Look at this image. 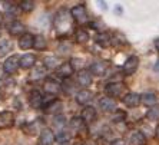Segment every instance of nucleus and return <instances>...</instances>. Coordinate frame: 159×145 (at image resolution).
<instances>
[{
  "label": "nucleus",
  "mask_w": 159,
  "mask_h": 145,
  "mask_svg": "<svg viewBox=\"0 0 159 145\" xmlns=\"http://www.w3.org/2000/svg\"><path fill=\"white\" fill-rule=\"evenodd\" d=\"M70 13L66 10V9H60L56 15V19H55V26H56V30L59 32L60 35H65L69 32L70 29Z\"/></svg>",
  "instance_id": "obj_1"
},
{
  "label": "nucleus",
  "mask_w": 159,
  "mask_h": 145,
  "mask_svg": "<svg viewBox=\"0 0 159 145\" xmlns=\"http://www.w3.org/2000/svg\"><path fill=\"white\" fill-rule=\"evenodd\" d=\"M19 66H20V56L13 55V56H9L7 59L4 60L3 71L6 72V73L11 75V73H15V72L17 71Z\"/></svg>",
  "instance_id": "obj_2"
},
{
  "label": "nucleus",
  "mask_w": 159,
  "mask_h": 145,
  "mask_svg": "<svg viewBox=\"0 0 159 145\" xmlns=\"http://www.w3.org/2000/svg\"><path fill=\"white\" fill-rule=\"evenodd\" d=\"M72 17L76 20L78 23H85L88 20V13H86V9L82 6V4H78V6H73L70 10Z\"/></svg>",
  "instance_id": "obj_3"
},
{
  "label": "nucleus",
  "mask_w": 159,
  "mask_h": 145,
  "mask_svg": "<svg viewBox=\"0 0 159 145\" xmlns=\"http://www.w3.org/2000/svg\"><path fill=\"white\" fill-rule=\"evenodd\" d=\"M15 124V115L9 111L0 112V129H7L11 128Z\"/></svg>",
  "instance_id": "obj_4"
},
{
  "label": "nucleus",
  "mask_w": 159,
  "mask_h": 145,
  "mask_svg": "<svg viewBox=\"0 0 159 145\" xmlns=\"http://www.w3.org/2000/svg\"><path fill=\"white\" fill-rule=\"evenodd\" d=\"M138 66H139V59H138V56L132 55L125 60V63H123V71H125V73L132 75V73H135Z\"/></svg>",
  "instance_id": "obj_5"
},
{
  "label": "nucleus",
  "mask_w": 159,
  "mask_h": 145,
  "mask_svg": "<svg viewBox=\"0 0 159 145\" xmlns=\"http://www.w3.org/2000/svg\"><path fill=\"white\" fill-rule=\"evenodd\" d=\"M123 104L128 106V108H136L141 104V95L136 92H129L126 93L125 98H123Z\"/></svg>",
  "instance_id": "obj_6"
},
{
  "label": "nucleus",
  "mask_w": 159,
  "mask_h": 145,
  "mask_svg": "<svg viewBox=\"0 0 159 145\" xmlns=\"http://www.w3.org/2000/svg\"><path fill=\"white\" fill-rule=\"evenodd\" d=\"M123 92V85L120 82H111L106 85V93L111 98H118L120 93Z\"/></svg>",
  "instance_id": "obj_7"
},
{
  "label": "nucleus",
  "mask_w": 159,
  "mask_h": 145,
  "mask_svg": "<svg viewBox=\"0 0 159 145\" xmlns=\"http://www.w3.org/2000/svg\"><path fill=\"white\" fill-rule=\"evenodd\" d=\"M107 71V63L106 62H102V60H98V62H93L92 65H90V73L96 75V76H102V75H105Z\"/></svg>",
  "instance_id": "obj_8"
},
{
  "label": "nucleus",
  "mask_w": 159,
  "mask_h": 145,
  "mask_svg": "<svg viewBox=\"0 0 159 145\" xmlns=\"http://www.w3.org/2000/svg\"><path fill=\"white\" fill-rule=\"evenodd\" d=\"M99 106L106 112H112L116 109V102H115V99L111 96H103L99 99Z\"/></svg>",
  "instance_id": "obj_9"
},
{
  "label": "nucleus",
  "mask_w": 159,
  "mask_h": 145,
  "mask_svg": "<svg viewBox=\"0 0 159 145\" xmlns=\"http://www.w3.org/2000/svg\"><path fill=\"white\" fill-rule=\"evenodd\" d=\"M33 42H34V36L30 33H25L23 36L19 37V48L26 50V49H32L33 48Z\"/></svg>",
  "instance_id": "obj_10"
},
{
  "label": "nucleus",
  "mask_w": 159,
  "mask_h": 145,
  "mask_svg": "<svg viewBox=\"0 0 159 145\" xmlns=\"http://www.w3.org/2000/svg\"><path fill=\"white\" fill-rule=\"evenodd\" d=\"M43 89H44V92H46V93L56 95V93L62 89V86H60L56 81H53V79H46V81H44V83H43Z\"/></svg>",
  "instance_id": "obj_11"
},
{
  "label": "nucleus",
  "mask_w": 159,
  "mask_h": 145,
  "mask_svg": "<svg viewBox=\"0 0 159 145\" xmlns=\"http://www.w3.org/2000/svg\"><path fill=\"white\" fill-rule=\"evenodd\" d=\"M29 104L32 108H40L42 104H43V96H42V93L39 92L37 89L32 91L29 95Z\"/></svg>",
  "instance_id": "obj_12"
},
{
  "label": "nucleus",
  "mask_w": 159,
  "mask_h": 145,
  "mask_svg": "<svg viewBox=\"0 0 159 145\" xmlns=\"http://www.w3.org/2000/svg\"><path fill=\"white\" fill-rule=\"evenodd\" d=\"M55 141H56V137L52 132V129L44 128L40 132V145H52Z\"/></svg>",
  "instance_id": "obj_13"
},
{
  "label": "nucleus",
  "mask_w": 159,
  "mask_h": 145,
  "mask_svg": "<svg viewBox=\"0 0 159 145\" xmlns=\"http://www.w3.org/2000/svg\"><path fill=\"white\" fill-rule=\"evenodd\" d=\"M98 114H96V109L93 108V106H85L83 111H82V115L80 118L85 121V122H93L95 119H96Z\"/></svg>",
  "instance_id": "obj_14"
},
{
  "label": "nucleus",
  "mask_w": 159,
  "mask_h": 145,
  "mask_svg": "<svg viewBox=\"0 0 159 145\" xmlns=\"http://www.w3.org/2000/svg\"><path fill=\"white\" fill-rule=\"evenodd\" d=\"M9 33L13 35V36H23L25 35V25L17 22V20L11 22L9 25Z\"/></svg>",
  "instance_id": "obj_15"
},
{
  "label": "nucleus",
  "mask_w": 159,
  "mask_h": 145,
  "mask_svg": "<svg viewBox=\"0 0 159 145\" xmlns=\"http://www.w3.org/2000/svg\"><path fill=\"white\" fill-rule=\"evenodd\" d=\"M56 73L59 75L60 78H69L73 73V68H72V65L69 62H65V63L56 68Z\"/></svg>",
  "instance_id": "obj_16"
},
{
  "label": "nucleus",
  "mask_w": 159,
  "mask_h": 145,
  "mask_svg": "<svg viewBox=\"0 0 159 145\" xmlns=\"http://www.w3.org/2000/svg\"><path fill=\"white\" fill-rule=\"evenodd\" d=\"M78 82L80 86H85V88H88L90 83H92V73L88 71H79L78 73Z\"/></svg>",
  "instance_id": "obj_17"
},
{
  "label": "nucleus",
  "mask_w": 159,
  "mask_h": 145,
  "mask_svg": "<svg viewBox=\"0 0 159 145\" xmlns=\"http://www.w3.org/2000/svg\"><path fill=\"white\" fill-rule=\"evenodd\" d=\"M92 99V92L88 89H80L76 92V102L79 105H86L89 101Z\"/></svg>",
  "instance_id": "obj_18"
},
{
  "label": "nucleus",
  "mask_w": 159,
  "mask_h": 145,
  "mask_svg": "<svg viewBox=\"0 0 159 145\" xmlns=\"http://www.w3.org/2000/svg\"><path fill=\"white\" fill-rule=\"evenodd\" d=\"M36 63V56L33 53H25L23 56H20V66L25 69H29Z\"/></svg>",
  "instance_id": "obj_19"
},
{
  "label": "nucleus",
  "mask_w": 159,
  "mask_h": 145,
  "mask_svg": "<svg viewBox=\"0 0 159 145\" xmlns=\"http://www.w3.org/2000/svg\"><path fill=\"white\" fill-rule=\"evenodd\" d=\"M141 102L146 106H155L156 104V95L153 92H145L143 95H141Z\"/></svg>",
  "instance_id": "obj_20"
},
{
  "label": "nucleus",
  "mask_w": 159,
  "mask_h": 145,
  "mask_svg": "<svg viewBox=\"0 0 159 145\" xmlns=\"http://www.w3.org/2000/svg\"><path fill=\"white\" fill-rule=\"evenodd\" d=\"M146 144V138L142 132H133L129 138V145H145Z\"/></svg>",
  "instance_id": "obj_21"
},
{
  "label": "nucleus",
  "mask_w": 159,
  "mask_h": 145,
  "mask_svg": "<svg viewBox=\"0 0 159 145\" xmlns=\"http://www.w3.org/2000/svg\"><path fill=\"white\" fill-rule=\"evenodd\" d=\"M70 127L73 128V131H76V132H83L86 128V122L80 116H75L70 121Z\"/></svg>",
  "instance_id": "obj_22"
},
{
  "label": "nucleus",
  "mask_w": 159,
  "mask_h": 145,
  "mask_svg": "<svg viewBox=\"0 0 159 145\" xmlns=\"http://www.w3.org/2000/svg\"><path fill=\"white\" fill-rule=\"evenodd\" d=\"M48 48V42L42 35H36L34 36V42H33V49L36 50H44Z\"/></svg>",
  "instance_id": "obj_23"
},
{
  "label": "nucleus",
  "mask_w": 159,
  "mask_h": 145,
  "mask_svg": "<svg viewBox=\"0 0 159 145\" xmlns=\"http://www.w3.org/2000/svg\"><path fill=\"white\" fill-rule=\"evenodd\" d=\"M60 109H62V102H60V101H52V102L48 105L46 111H48L49 114H59Z\"/></svg>",
  "instance_id": "obj_24"
},
{
  "label": "nucleus",
  "mask_w": 159,
  "mask_h": 145,
  "mask_svg": "<svg viewBox=\"0 0 159 145\" xmlns=\"http://www.w3.org/2000/svg\"><path fill=\"white\" fill-rule=\"evenodd\" d=\"M75 36H76V42H78V43H86V42L89 40V33L86 32L85 29L76 30Z\"/></svg>",
  "instance_id": "obj_25"
},
{
  "label": "nucleus",
  "mask_w": 159,
  "mask_h": 145,
  "mask_svg": "<svg viewBox=\"0 0 159 145\" xmlns=\"http://www.w3.org/2000/svg\"><path fill=\"white\" fill-rule=\"evenodd\" d=\"M96 42L99 43L100 46H109L111 45V36L107 33H100V35H98L96 36Z\"/></svg>",
  "instance_id": "obj_26"
},
{
  "label": "nucleus",
  "mask_w": 159,
  "mask_h": 145,
  "mask_svg": "<svg viewBox=\"0 0 159 145\" xmlns=\"http://www.w3.org/2000/svg\"><path fill=\"white\" fill-rule=\"evenodd\" d=\"M11 49V45L10 42L6 40V39H2L0 40V56H6Z\"/></svg>",
  "instance_id": "obj_27"
},
{
  "label": "nucleus",
  "mask_w": 159,
  "mask_h": 145,
  "mask_svg": "<svg viewBox=\"0 0 159 145\" xmlns=\"http://www.w3.org/2000/svg\"><path fill=\"white\" fill-rule=\"evenodd\" d=\"M70 139H72V137H70V134H69V132H60V134H57V137H56V141L59 142L60 145L69 144V142H70Z\"/></svg>",
  "instance_id": "obj_28"
},
{
  "label": "nucleus",
  "mask_w": 159,
  "mask_h": 145,
  "mask_svg": "<svg viewBox=\"0 0 159 145\" xmlns=\"http://www.w3.org/2000/svg\"><path fill=\"white\" fill-rule=\"evenodd\" d=\"M37 124L36 122H30V124H26V125H23V131L29 135H34L37 132Z\"/></svg>",
  "instance_id": "obj_29"
},
{
  "label": "nucleus",
  "mask_w": 159,
  "mask_h": 145,
  "mask_svg": "<svg viewBox=\"0 0 159 145\" xmlns=\"http://www.w3.org/2000/svg\"><path fill=\"white\" fill-rule=\"evenodd\" d=\"M20 9H22L25 13H29V12H32L34 9V2H32V0H25V2L20 3Z\"/></svg>",
  "instance_id": "obj_30"
},
{
  "label": "nucleus",
  "mask_w": 159,
  "mask_h": 145,
  "mask_svg": "<svg viewBox=\"0 0 159 145\" xmlns=\"http://www.w3.org/2000/svg\"><path fill=\"white\" fill-rule=\"evenodd\" d=\"M146 116H148V119H151V121H158L159 119V106H152L148 111Z\"/></svg>",
  "instance_id": "obj_31"
},
{
  "label": "nucleus",
  "mask_w": 159,
  "mask_h": 145,
  "mask_svg": "<svg viewBox=\"0 0 159 145\" xmlns=\"http://www.w3.org/2000/svg\"><path fill=\"white\" fill-rule=\"evenodd\" d=\"M43 76H44V68H42V66L36 68V69L32 71V73H30V79H32V81L40 79V78H43Z\"/></svg>",
  "instance_id": "obj_32"
},
{
  "label": "nucleus",
  "mask_w": 159,
  "mask_h": 145,
  "mask_svg": "<svg viewBox=\"0 0 159 145\" xmlns=\"http://www.w3.org/2000/svg\"><path fill=\"white\" fill-rule=\"evenodd\" d=\"M62 91H63L65 93H70L72 91H75V85H73V83H69V81L63 82V85H62Z\"/></svg>",
  "instance_id": "obj_33"
},
{
  "label": "nucleus",
  "mask_w": 159,
  "mask_h": 145,
  "mask_svg": "<svg viewBox=\"0 0 159 145\" xmlns=\"http://www.w3.org/2000/svg\"><path fill=\"white\" fill-rule=\"evenodd\" d=\"M125 116H126L125 112L116 109V114H115V116H113V121H115V122H120V121H123V119H125Z\"/></svg>",
  "instance_id": "obj_34"
},
{
  "label": "nucleus",
  "mask_w": 159,
  "mask_h": 145,
  "mask_svg": "<svg viewBox=\"0 0 159 145\" xmlns=\"http://www.w3.org/2000/svg\"><path fill=\"white\" fill-rule=\"evenodd\" d=\"M53 124H55L56 127H63V124H65V116L56 115L55 119H53Z\"/></svg>",
  "instance_id": "obj_35"
},
{
  "label": "nucleus",
  "mask_w": 159,
  "mask_h": 145,
  "mask_svg": "<svg viewBox=\"0 0 159 145\" xmlns=\"http://www.w3.org/2000/svg\"><path fill=\"white\" fill-rule=\"evenodd\" d=\"M70 65H72V68H73V69H82L83 62H80V59H78V58H75V59H72Z\"/></svg>",
  "instance_id": "obj_36"
},
{
  "label": "nucleus",
  "mask_w": 159,
  "mask_h": 145,
  "mask_svg": "<svg viewBox=\"0 0 159 145\" xmlns=\"http://www.w3.org/2000/svg\"><path fill=\"white\" fill-rule=\"evenodd\" d=\"M44 63H46V66H48V68H55L56 63H57V60H56L55 58H46Z\"/></svg>",
  "instance_id": "obj_37"
},
{
  "label": "nucleus",
  "mask_w": 159,
  "mask_h": 145,
  "mask_svg": "<svg viewBox=\"0 0 159 145\" xmlns=\"http://www.w3.org/2000/svg\"><path fill=\"white\" fill-rule=\"evenodd\" d=\"M111 145H126V142L123 139H115V141L112 142Z\"/></svg>",
  "instance_id": "obj_38"
},
{
  "label": "nucleus",
  "mask_w": 159,
  "mask_h": 145,
  "mask_svg": "<svg viewBox=\"0 0 159 145\" xmlns=\"http://www.w3.org/2000/svg\"><path fill=\"white\" fill-rule=\"evenodd\" d=\"M153 69H155L156 72H159V59L156 60V63H155V66H153Z\"/></svg>",
  "instance_id": "obj_39"
},
{
  "label": "nucleus",
  "mask_w": 159,
  "mask_h": 145,
  "mask_svg": "<svg viewBox=\"0 0 159 145\" xmlns=\"http://www.w3.org/2000/svg\"><path fill=\"white\" fill-rule=\"evenodd\" d=\"M155 48L159 50V37H158V39H155Z\"/></svg>",
  "instance_id": "obj_40"
},
{
  "label": "nucleus",
  "mask_w": 159,
  "mask_h": 145,
  "mask_svg": "<svg viewBox=\"0 0 159 145\" xmlns=\"http://www.w3.org/2000/svg\"><path fill=\"white\" fill-rule=\"evenodd\" d=\"M155 135H156V138H159V125L156 127V131H155Z\"/></svg>",
  "instance_id": "obj_41"
},
{
  "label": "nucleus",
  "mask_w": 159,
  "mask_h": 145,
  "mask_svg": "<svg viewBox=\"0 0 159 145\" xmlns=\"http://www.w3.org/2000/svg\"><path fill=\"white\" fill-rule=\"evenodd\" d=\"M3 13H2V12H0V25H2V23H3Z\"/></svg>",
  "instance_id": "obj_42"
}]
</instances>
